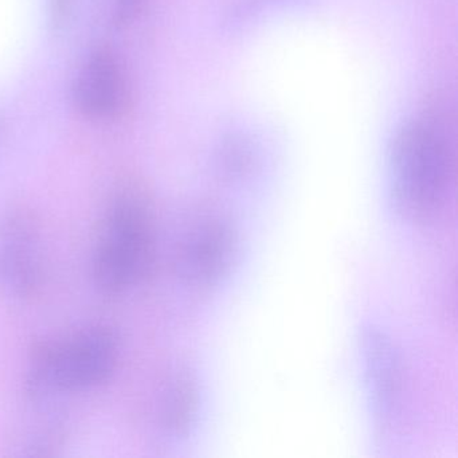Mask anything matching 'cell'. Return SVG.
<instances>
[{
  "instance_id": "cell-3",
  "label": "cell",
  "mask_w": 458,
  "mask_h": 458,
  "mask_svg": "<svg viewBox=\"0 0 458 458\" xmlns=\"http://www.w3.org/2000/svg\"><path fill=\"white\" fill-rule=\"evenodd\" d=\"M119 356V336L103 324L65 339L37 343L29 359V394L45 398L98 387L112 377Z\"/></svg>"
},
{
  "instance_id": "cell-10",
  "label": "cell",
  "mask_w": 458,
  "mask_h": 458,
  "mask_svg": "<svg viewBox=\"0 0 458 458\" xmlns=\"http://www.w3.org/2000/svg\"><path fill=\"white\" fill-rule=\"evenodd\" d=\"M73 2L74 0H50V25L55 31L61 30L68 22Z\"/></svg>"
},
{
  "instance_id": "cell-5",
  "label": "cell",
  "mask_w": 458,
  "mask_h": 458,
  "mask_svg": "<svg viewBox=\"0 0 458 458\" xmlns=\"http://www.w3.org/2000/svg\"><path fill=\"white\" fill-rule=\"evenodd\" d=\"M42 280L38 222L29 211H12L0 221V292L10 299H30Z\"/></svg>"
},
{
  "instance_id": "cell-1",
  "label": "cell",
  "mask_w": 458,
  "mask_h": 458,
  "mask_svg": "<svg viewBox=\"0 0 458 458\" xmlns=\"http://www.w3.org/2000/svg\"><path fill=\"white\" fill-rule=\"evenodd\" d=\"M394 208L426 224L445 210L454 181V147L438 120L418 119L399 131L391 148Z\"/></svg>"
},
{
  "instance_id": "cell-2",
  "label": "cell",
  "mask_w": 458,
  "mask_h": 458,
  "mask_svg": "<svg viewBox=\"0 0 458 458\" xmlns=\"http://www.w3.org/2000/svg\"><path fill=\"white\" fill-rule=\"evenodd\" d=\"M155 254L151 203L140 187L127 184L117 190L104 216L93 253L95 285L111 296L130 291L149 275Z\"/></svg>"
},
{
  "instance_id": "cell-8",
  "label": "cell",
  "mask_w": 458,
  "mask_h": 458,
  "mask_svg": "<svg viewBox=\"0 0 458 458\" xmlns=\"http://www.w3.org/2000/svg\"><path fill=\"white\" fill-rule=\"evenodd\" d=\"M199 410V388L189 369H181L168 377L160 396L157 425L170 438H183L191 431Z\"/></svg>"
},
{
  "instance_id": "cell-4",
  "label": "cell",
  "mask_w": 458,
  "mask_h": 458,
  "mask_svg": "<svg viewBox=\"0 0 458 458\" xmlns=\"http://www.w3.org/2000/svg\"><path fill=\"white\" fill-rule=\"evenodd\" d=\"M240 251L237 227L221 211H200L190 221L176 249V267L189 285L218 286L232 272Z\"/></svg>"
},
{
  "instance_id": "cell-7",
  "label": "cell",
  "mask_w": 458,
  "mask_h": 458,
  "mask_svg": "<svg viewBox=\"0 0 458 458\" xmlns=\"http://www.w3.org/2000/svg\"><path fill=\"white\" fill-rule=\"evenodd\" d=\"M360 343L375 425L377 430L386 431L401 401V359L390 337L377 327L364 328Z\"/></svg>"
},
{
  "instance_id": "cell-6",
  "label": "cell",
  "mask_w": 458,
  "mask_h": 458,
  "mask_svg": "<svg viewBox=\"0 0 458 458\" xmlns=\"http://www.w3.org/2000/svg\"><path fill=\"white\" fill-rule=\"evenodd\" d=\"M73 103L90 120H114L125 111L127 77L111 47H98L85 61L74 81Z\"/></svg>"
},
{
  "instance_id": "cell-9",
  "label": "cell",
  "mask_w": 458,
  "mask_h": 458,
  "mask_svg": "<svg viewBox=\"0 0 458 458\" xmlns=\"http://www.w3.org/2000/svg\"><path fill=\"white\" fill-rule=\"evenodd\" d=\"M146 0H116L114 10V25L117 29L127 28L140 13Z\"/></svg>"
}]
</instances>
